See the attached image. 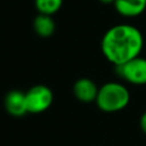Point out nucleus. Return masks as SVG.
Returning a JSON list of instances; mask_svg holds the SVG:
<instances>
[{"label": "nucleus", "mask_w": 146, "mask_h": 146, "mask_svg": "<svg viewBox=\"0 0 146 146\" xmlns=\"http://www.w3.org/2000/svg\"><path fill=\"white\" fill-rule=\"evenodd\" d=\"M3 105L5 110L8 114L15 117H21L25 114H27V107H26V99H25V92L14 89L7 92V95L3 98Z\"/></svg>", "instance_id": "423d86ee"}, {"label": "nucleus", "mask_w": 146, "mask_h": 146, "mask_svg": "<svg viewBox=\"0 0 146 146\" xmlns=\"http://www.w3.org/2000/svg\"><path fill=\"white\" fill-rule=\"evenodd\" d=\"M35 8L39 14L52 16L63 6V0H34Z\"/></svg>", "instance_id": "1a4fd4ad"}, {"label": "nucleus", "mask_w": 146, "mask_h": 146, "mask_svg": "<svg viewBox=\"0 0 146 146\" xmlns=\"http://www.w3.org/2000/svg\"><path fill=\"white\" fill-rule=\"evenodd\" d=\"M130 102L128 88L120 82H106L99 87L96 104L102 112L115 113L124 110Z\"/></svg>", "instance_id": "f03ea898"}, {"label": "nucleus", "mask_w": 146, "mask_h": 146, "mask_svg": "<svg viewBox=\"0 0 146 146\" xmlns=\"http://www.w3.org/2000/svg\"><path fill=\"white\" fill-rule=\"evenodd\" d=\"M119 75L127 82L136 86L146 84V58L135 57L133 59L116 67Z\"/></svg>", "instance_id": "20e7f679"}, {"label": "nucleus", "mask_w": 146, "mask_h": 146, "mask_svg": "<svg viewBox=\"0 0 146 146\" xmlns=\"http://www.w3.org/2000/svg\"><path fill=\"white\" fill-rule=\"evenodd\" d=\"M99 87L89 78L78 79L73 84V95L81 103H94L96 102Z\"/></svg>", "instance_id": "39448f33"}, {"label": "nucleus", "mask_w": 146, "mask_h": 146, "mask_svg": "<svg viewBox=\"0 0 146 146\" xmlns=\"http://www.w3.org/2000/svg\"><path fill=\"white\" fill-rule=\"evenodd\" d=\"M144 48L143 33L133 25L117 24L108 29L102 38L104 57L115 67L140 56Z\"/></svg>", "instance_id": "f257e3e1"}, {"label": "nucleus", "mask_w": 146, "mask_h": 146, "mask_svg": "<svg viewBox=\"0 0 146 146\" xmlns=\"http://www.w3.org/2000/svg\"><path fill=\"white\" fill-rule=\"evenodd\" d=\"M139 127H140V130L146 135V111L141 114L139 119Z\"/></svg>", "instance_id": "9d476101"}, {"label": "nucleus", "mask_w": 146, "mask_h": 146, "mask_svg": "<svg viewBox=\"0 0 146 146\" xmlns=\"http://www.w3.org/2000/svg\"><path fill=\"white\" fill-rule=\"evenodd\" d=\"M114 7L123 17H137L146 9V0H115Z\"/></svg>", "instance_id": "0eeeda50"}, {"label": "nucleus", "mask_w": 146, "mask_h": 146, "mask_svg": "<svg viewBox=\"0 0 146 146\" xmlns=\"http://www.w3.org/2000/svg\"><path fill=\"white\" fill-rule=\"evenodd\" d=\"M33 30L40 38H49L55 33L56 24L52 16L38 14L33 19Z\"/></svg>", "instance_id": "6e6552de"}, {"label": "nucleus", "mask_w": 146, "mask_h": 146, "mask_svg": "<svg viewBox=\"0 0 146 146\" xmlns=\"http://www.w3.org/2000/svg\"><path fill=\"white\" fill-rule=\"evenodd\" d=\"M98 1L104 3V5H111V3H114L115 0H98Z\"/></svg>", "instance_id": "9b49d317"}, {"label": "nucleus", "mask_w": 146, "mask_h": 146, "mask_svg": "<svg viewBox=\"0 0 146 146\" xmlns=\"http://www.w3.org/2000/svg\"><path fill=\"white\" fill-rule=\"evenodd\" d=\"M25 99L27 113L39 114L51 106L54 102V94L49 87L44 84H35L25 91Z\"/></svg>", "instance_id": "7ed1b4c3"}]
</instances>
